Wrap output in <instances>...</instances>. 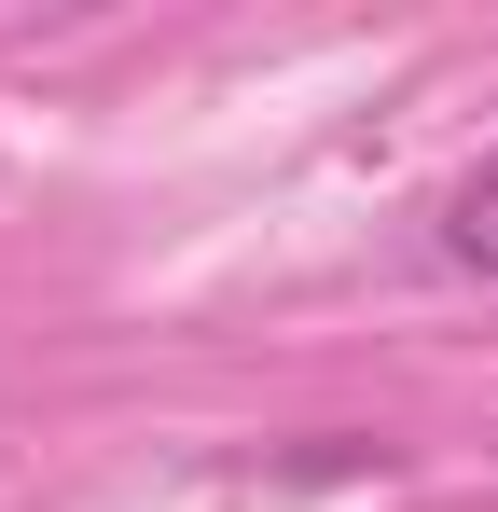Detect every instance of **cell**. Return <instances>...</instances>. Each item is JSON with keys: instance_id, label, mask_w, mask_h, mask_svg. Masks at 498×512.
<instances>
[{"instance_id": "6da1fadb", "label": "cell", "mask_w": 498, "mask_h": 512, "mask_svg": "<svg viewBox=\"0 0 498 512\" xmlns=\"http://www.w3.org/2000/svg\"><path fill=\"white\" fill-rule=\"evenodd\" d=\"M443 250L471 263V277H498V153L457 180V208H443Z\"/></svg>"}]
</instances>
